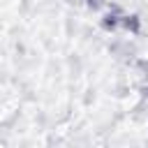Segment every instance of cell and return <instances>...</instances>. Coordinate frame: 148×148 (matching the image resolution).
Returning a JSON list of instances; mask_svg holds the SVG:
<instances>
[{"label": "cell", "mask_w": 148, "mask_h": 148, "mask_svg": "<svg viewBox=\"0 0 148 148\" xmlns=\"http://www.w3.org/2000/svg\"><path fill=\"white\" fill-rule=\"evenodd\" d=\"M120 25H123V28H127V30H132L134 35L141 30V23H139V18H136V16H127V14H125V16H120Z\"/></svg>", "instance_id": "1"}, {"label": "cell", "mask_w": 148, "mask_h": 148, "mask_svg": "<svg viewBox=\"0 0 148 148\" xmlns=\"http://www.w3.org/2000/svg\"><path fill=\"white\" fill-rule=\"evenodd\" d=\"M86 5L90 9H99V7H104V0H86Z\"/></svg>", "instance_id": "2"}]
</instances>
